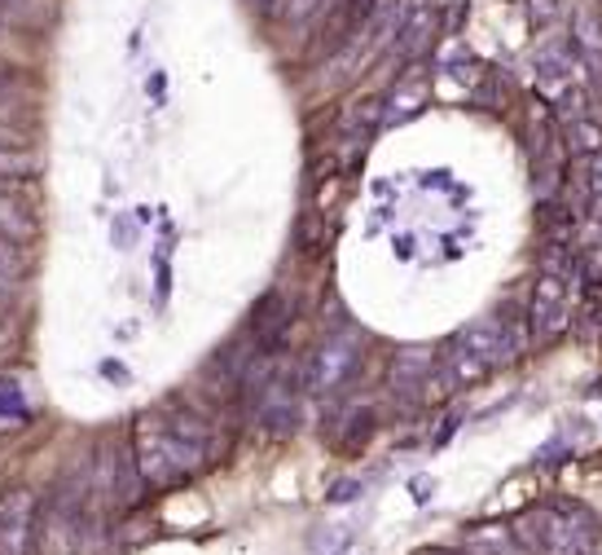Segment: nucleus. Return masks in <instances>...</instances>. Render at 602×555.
I'll list each match as a JSON object with an SVG mask.
<instances>
[{"label": "nucleus", "instance_id": "1", "mask_svg": "<svg viewBox=\"0 0 602 555\" xmlns=\"http://www.w3.org/2000/svg\"><path fill=\"white\" fill-rule=\"evenodd\" d=\"M132 455H137V468H141L146 490L185 485V481L207 463V450L181 441L159 415H141V419H137V428H132Z\"/></svg>", "mask_w": 602, "mask_h": 555}, {"label": "nucleus", "instance_id": "2", "mask_svg": "<svg viewBox=\"0 0 602 555\" xmlns=\"http://www.w3.org/2000/svg\"><path fill=\"white\" fill-rule=\"evenodd\" d=\"M515 538L537 555H594L599 521L581 508H528L515 525Z\"/></svg>", "mask_w": 602, "mask_h": 555}, {"label": "nucleus", "instance_id": "3", "mask_svg": "<svg viewBox=\"0 0 602 555\" xmlns=\"http://www.w3.org/2000/svg\"><path fill=\"white\" fill-rule=\"evenodd\" d=\"M84 538V494L66 481L44 503H35L31 555H75Z\"/></svg>", "mask_w": 602, "mask_h": 555}, {"label": "nucleus", "instance_id": "4", "mask_svg": "<svg viewBox=\"0 0 602 555\" xmlns=\"http://www.w3.org/2000/svg\"><path fill=\"white\" fill-rule=\"evenodd\" d=\"M356 366H361V344H356V335H325L321 344H316V353L308 357V366H303V388L308 393H334V388H343L352 375H356Z\"/></svg>", "mask_w": 602, "mask_h": 555}, {"label": "nucleus", "instance_id": "5", "mask_svg": "<svg viewBox=\"0 0 602 555\" xmlns=\"http://www.w3.org/2000/svg\"><path fill=\"white\" fill-rule=\"evenodd\" d=\"M568 313H572V296H568V274H541L533 282V305H528V322H533V335L546 344V340H559L568 331Z\"/></svg>", "mask_w": 602, "mask_h": 555}, {"label": "nucleus", "instance_id": "6", "mask_svg": "<svg viewBox=\"0 0 602 555\" xmlns=\"http://www.w3.org/2000/svg\"><path fill=\"white\" fill-rule=\"evenodd\" d=\"M453 349H462L466 357H475L484 371H497L515 357V340H510V327L497 322V318H480L471 327H462L453 335Z\"/></svg>", "mask_w": 602, "mask_h": 555}, {"label": "nucleus", "instance_id": "7", "mask_svg": "<svg viewBox=\"0 0 602 555\" xmlns=\"http://www.w3.org/2000/svg\"><path fill=\"white\" fill-rule=\"evenodd\" d=\"M31 530H35V494L9 490L0 499V555L31 552Z\"/></svg>", "mask_w": 602, "mask_h": 555}, {"label": "nucleus", "instance_id": "8", "mask_svg": "<svg viewBox=\"0 0 602 555\" xmlns=\"http://www.w3.org/2000/svg\"><path fill=\"white\" fill-rule=\"evenodd\" d=\"M533 163H537V194H541V199H555L559 172H563V146H559L555 119H550L546 110L533 119Z\"/></svg>", "mask_w": 602, "mask_h": 555}, {"label": "nucleus", "instance_id": "9", "mask_svg": "<svg viewBox=\"0 0 602 555\" xmlns=\"http://www.w3.org/2000/svg\"><path fill=\"white\" fill-rule=\"evenodd\" d=\"M436 22H440V13H436L431 4H418L409 18H400V26H396V35H391V53H396L400 62H418V57L436 44Z\"/></svg>", "mask_w": 602, "mask_h": 555}, {"label": "nucleus", "instance_id": "10", "mask_svg": "<svg viewBox=\"0 0 602 555\" xmlns=\"http://www.w3.org/2000/svg\"><path fill=\"white\" fill-rule=\"evenodd\" d=\"M256 415H260V424H265L269 433H278V437L295 433V419H300L295 388H291L287 380H269V384H265V393L256 397Z\"/></svg>", "mask_w": 602, "mask_h": 555}, {"label": "nucleus", "instance_id": "11", "mask_svg": "<svg viewBox=\"0 0 602 555\" xmlns=\"http://www.w3.org/2000/svg\"><path fill=\"white\" fill-rule=\"evenodd\" d=\"M110 494H115V503H119L123 512H132V508L146 503V481H141V468H137L132 441L119 446V455H115V463H110Z\"/></svg>", "mask_w": 602, "mask_h": 555}, {"label": "nucleus", "instance_id": "12", "mask_svg": "<svg viewBox=\"0 0 602 555\" xmlns=\"http://www.w3.org/2000/svg\"><path fill=\"white\" fill-rule=\"evenodd\" d=\"M431 88L427 79H396V88L383 97V124H405L427 106Z\"/></svg>", "mask_w": 602, "mask_h": 555}, {"label": "nucleus", "instance_id": "13", "mask_svg": "<svg viewBox=\"0 0 602 555\" xmlns=\"http://www.w3.org/2000/svg\"><path fill=\"white\" fill-rule=\"evenodd\" d=\"M462 552L466 555H519V538L510 525H471L462 534Z\"/></svg>", "mask_w": 602, "mask_h": 555}, {"label": "nucleus", "instance_id": "14", "mask_svg": "<svg viewBox=\"0 0 602 555\" xmlns=\"http://www.w3.org/2000/svg\"><path fill=\"white\" fill-rule=\"evenodd\" d=\"M378 124H383V97H361V102H352V106L343 110V119H338V137L365 146V137H369Z\"/></svg>", "mask_w": 602, "mask_h": 555}, {"label": "nucleus", "instance_id": "15", "mask_svg": "<svg viewBox=\"0 0 602 555\" xmlns=\"http://www.w3.org/2000/svg\"><path fill=\"white\" fill-rule=\"evenodd\" d=\"M0 234H4L9 243H18V247L35 234V221H31L26 203L18 199V190H4V185H0Z\"/></svg>", "mask_w": 602, "mask_h": 555}, {"label": "nucleus", "instance_id": "16", "mask_svg": "<svg viewBox=\"0 0 602 555\" xmlns=\"http://www.w3.org/2000/svg\"><path fill=\"white\" fill-rule=\"evenodd\" d=\"M287 322H291V313H287V300H282L278 291H269V296L256 305V313H251V331H256V340H265V344L282 340Z\"/></svg>", "mask_w": 602, "mask_h": 555}, {"label": "nucleus", "instance_id": "17", "mask_svg": "<svg viewBox=\"0 0 602 555\" xmlns=\"http://www.w3.org/2000/svg\"><path fill=\"white\" fill-rule=\"evenodd\" d=\"M0 22L44 31L53 22V0H0Z\"/></svg>", "mask_w": 602, "mask_h": 555}, {"label": "nucleus", "instance_id": "18", "mask_svg": "<svg viewBox=\"0 0 602 555\" xmlns=\"http://www.w3.org/2000/svg\"><path fill=\"white\" fill-rule=\"evenodd\" d=\"M352 525H316L312 538H308V552L312 555H347L352 547Z\"/></svg>", "mask_w": 602, "mask_h": 555}, {"label": "nucleus", "instance_id": "19", "mask_svg": "<svg viewBox=\"0 0 602 555\" xmlns=\"http://www.w3.org/2000/svg\"><path fill=\"white\" fill-rule=\"evenodd\" d=\"M325 9V0H273L269 13L282 22V26H303L308 18H316Z\"/></svg>", "mask_w": 602, "mask_h": 555}, {"label": "nucleus", "instance_id": "20", "mask_svg": "<svg viewBox=\"0 0 602 555\" xmlns=\"http://www.w3.org/2000/svg\"><path fill=\"white\" fill-rule=\"evenodd\" d=\"M572 150H581V154H599L602 150V124H594L590 115H581V119H572Z\"/></svg>", "mask_w": 602, "mask_h": 555}, {"label": "nucleus", "instance_id": "21", "mask_svg": "<svg viewBox=\"0 0 602 555\" xmlns=\"http://www.w3.org/2000/svg\"><path fill=\"white\" fill-rule=\"evenodd\" d=\"M26 393L13 380H0V419H26Z\"/></svg>", "mask_w": 602, "mask_h": 555}, {"label": "nucleus", "instance_id": "22", "mask_svg": "<svg viewBox=\"0 0 602 555\" xmlns=\"http://www.w3.org/2000/svg\"><path fill=\"white\" fill-rule=\"evenodd\" d=\"M26 269V252L0 234V278H18Z\"/></svg>", "mask_w": 602, "mask_h": 555}, {"label": "nucleus", "instance_id": "23", "mask_svg": "<svg viewBox=\"0 0 602 555\" xmlns=\"http://www.w3.org/2000/svg\"><path fill=\"white\" fill-rule=\"evenodd\" d=\"M369 433H374V415H369V410H356L343 446H347V450H356V446H365V441H369Z\"/></svg>", "mask_w": 602, "mask_h": 555}, {"label": "nucleus", "instance_id": "24", "mask_svg": "<svg viewBox=\"0 0 602 555\" xmlns=\"http://www.w3.org/2000/svg\"><path fill=\"white\" fill-rule=\"evenodd\" d=\"M361 494V481H334V490H330V503H352Z\"/></svg>", "mask_w": 602, "mask_h": 555}, {"label": "nucleus", "instance_id": "25", "mask_svg": "<svg viewBox=\"0 0 602 555\" xmlns=\"http://www.w3.org/2000/svg\"><path fill=\"white\" fill-rule=\"evenodd\" d=\"M590 194H602V150L590 154Z\"/></svg>", "mask_w": 602, "mask_h": 555}, {"label": "nucleus", "instance_id": "26", "mask_svg": "<svg viewBox=\"0 0 602 555\" xmlns=\"http://www.w3.org/2000/svg\"><path fill=\"white\" fill-rule=\"evenodd\" d=\"M9 309H13V287H9V278H0V322Z\"/></svg>", "mask_w": 602, "mask_h": 555}, {"label": "nucleus", "instance_id": "27", "mask_svg": "<svg viewBox=\"0 0 602 555\" xmlns=\"http://www.w3.org/2000/svg\"><path fill=\"white\" fill-rule=\"evenodd\" d=\"M9 31H13V26H9V22H0V62H4V57H9V40H13V35H9Z\"/></svg>", "mask_w": 602, "mask_h": 555}, {"label": "nucleus", "instance_id": "28", "mask_svg": "<svg viewBox=\"0 0 602 555\" xmlns=\"http://www.w3.org/2000/svg\"><path fill=\"white\" fill-rule=\"evenodd\" d=\"M427 490H431V481H422V477H418V481H413V499H418V503H427V499H431Z\"/></svg>", "mask_w": 602, "mask_h": 555}, {"label": "nucleus", "instance_id": "29", "mask_svg": "<svg viewBox=\"0 0 602 555\" xmlns=\"http://www.w3.org/2000/svg\"><path fill=\"white\" fill-rule=\"evenodd\" d=\"M13 141H9V128H0V150H9Z\"/></svg>", "mask_w": 602, "mask_h": 555}, {"label": "nucleus", "instance_id": "30", "mask_svg": "<svg viewBox=\"0 0 602 555\" xmlns=\"http://www.w3.org/2000/svg\"><path fill=\"white\" fill-rule=\"evenodd\" d=\"M4 344H9V327L0 322V349H4Z\"/></svg>", "mask_w": 602, "mask_h": 555}, {"label": "nucleus", "instance_id": "31", "mask_svg": "<svg viewBox=\"0 0 602 555\" xmlns=\"http://www.w3.org/2000/svg\"><path fill=\"white\" fill-rule=\"evenodd\" d=\"M418 555H449V552H418Z\"/></svg>", "mask_w": 602, "mask_h": 555}]
</instances>
